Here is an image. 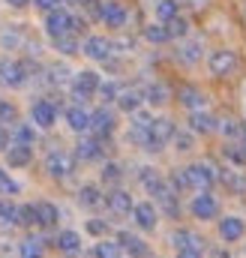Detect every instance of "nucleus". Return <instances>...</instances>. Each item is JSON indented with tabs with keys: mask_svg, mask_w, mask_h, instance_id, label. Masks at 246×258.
<instances>
[{
	"mask_svg": "<svg viewBox=\"0 0 246 258\" xmlns=\"http://www.w3.org/2000/svg\"><path fill=\"white\" fill-rule=\"evenodd\" d=\"M66 75H69V72H66L63 66H54V69H51V81H54V84H63V81H66Z\"/></svg>",
	"mask_w": 246,
	"mask_h": 258,
	"instance_id": "3c124183",
	"label": "nucleus"
},
{
	"mask_svg": "<svg viewBox=\"0 0 246 258\" xmlns=\"http://www.w3.org/2000/svg\"><path fill=\"white\" fill-rule=\"evenodd\" d=\"M90 132H93L96 138H108V135L114 132V114H111L108 108L93 111V114H90Z\"/></svg>",
	"mask_w": 246,
	"mask_h": 258,
	"instance_id": "f8f14e48",
	"label": "nucleus"
},
{
	"mask_svg": "<svg viewBox=\"0 0 246 258\" xmlns=\"http://www.w3.org/2000/svg\"><path fill=\"white\" fill-rule=\"evenodd\" d=\"M54 48L60 51L63 57H72V54H78V51H81V42L75 39V33H63V36L54 39Z\"/></svg>",
	"mask_w": 246,
	"mask_h": 258,
	"instance_id": "c756f323",
	"label": "nucleus"
},
{
	"mask_svg": "<svg viewBox=\"0 0 246 258\" xmlns=\"http://www.w3.org/2000/svg\"><path fill=\"white\" fill-rule=\"evenodd\" d=\"M144 102H150V105H165V102H168V87L159 84V81H153V84L144 90Z\"/></svg>",
	"mask_w": 246,
	"mask_h": 258,
	"instance_id": "7c9ffc66",
	"label": "nucleus"
},
{
	"mask_svg": "<svg viewBox=\"0 0 246 258\" xmlns=\"http://www.w3.org/2000/svg\"><path fill=\"white\" fill-rule=\"evenodd\" d=\"M207 69H210L216 78L231 75V72L237 69V51H234V48H216V51H210V57H207Z\"/></svg>",
	"mask_w": 246,
	"mask_h": 258,
	"instance_id": "f03ea898",
	"label": "nucleus"
},
{
	"mask_svg": "<svg viewBox=\"0 0 246 258\" xmlns=\"http://www.w3.org/2000/svg\"><path fill=\"white\" fill-rule=\"evenodd\" d=\"M120 177H123V171H120L117 162H108V165L102 168V180H105V183H117Z\"/></svg>",
	"mask_w": 246,
	"mask_h": 258,
	"instance_id": "79ce46f5",
	"label": "nucleus"
},
{
	"mask_svg": "<svg viewBox=\"0 0 246 258\" xmlns=\"http://www.w3.org/2000/svg\"><path fill=\"white\" fill-rule=\"evenodd\" d=\"M54 120H57V108L48 102V99H39V102H33V123L39 129H51L54 126Z\"/></svg>",
	"mask_w": 246,
	"mask_h": 258,
	"instance_id": "ddd939ff",
	"label": "nucleus"
},
{
	"mask_svg": "<svg viewBox=\"0 0 246 258\" xmlns=\"http://www.w3.org/2000/svg\"><path fill=\"white\" fill-rule=\"evenodd\" d=\"M138 180H141V183H144L147 189H153L156 183H162V177H159V171H156V168H150V165H144V168L138 171Z\"/></svg>",
	"mask_w": 246,
	"mask_h": 258,
	"instance_id": "58836bf2",
	"label": "nucleus"
},
{
	"mask_svg": "<svg viewBox=\"0 0 246 258\" xmlns=\"http://www.w3.org/2000/svg\"><path fill=\"white\" fill-rule=\"evenodd\" d=\"M162 24L168 27L171 39H186V36H189V21H186L183 15H177V18H171V21H162Z\"/></svg>",
	"mask_w": 246,
	"mask_h": 258,
	"instance_id": "473e14b6",
	"label": "nucleus"
},
{
	"mask_svg": "<svg viewBox=\"0 0 246 258\" xmlns=\"http://www.w3.org/2000/svg\"><path fill=\"white\" fill-rule=\"evenodd\" d=\"M24 81H27V63L0 57V84H6V87H21Z\"/></svg>",
	"mask_w": 246,
	"mask_h": 258,
	"instance_id": "0eeeda50",
	"label": "nucleus"
},
{
	"mask_svg": "<svg viewBox=\"0 0 246 258\" xmlns=\"http://www.w3.org/2000/svg\"><path fill=\"white\" fill-rule=\"evenodd\" d=\"M57 249L66 252V255L81 252V237H78V231H60V234H57Z\"/></svg>",
	"mask_w": 246,
	"mask_h": 258,
	"instance_id": "bb28decb",
	"label": "nucleus"
},
{
	"mask_svg": "<svg viewBox=\"0 0 246 258\" xmlns=\"http://www.w3.org/2000/svg\"><path fill=\"white\" fill-rule=\"evenodd\" d=\"M72 18H75V15H69L63 6L45 12V33H48L51 39H57L63 33H72Z\"/></svg>",
	"mask_w": 246,
	"mask_h": 258,
	"instance_id": "39448f33",
	"label": "nucleus"
},
{
	"mask_svg": "<svg viewBox=\"0 0 246 258\" xmlns=\"http://www.w3.org/2000/svg\"><path fill=\"white\" fill-rule=\"evenodd\" d=\"M18 225H24V228H30V225H39L36 204H21V207H18Z\"/></svg>",
	"mask_w": 246,
	"mask_h": 258,
	"instance_id": "72a5a7b5",
	"label": "nucleus"
},
{
	"mask_svg": "<svg viewBox=\"0 0 246 258\" xmlns=\"http://www.w3.org/2000/svg\"><path fill=\"white\" fill-rule=\"evenodd\" d=\"M33 138H36L33 126H27V123H18V126H15V141H18V144H33Z\"/></svg>",
	"mask_w": 246,
	"mask_h": 258,
	"instance_id": "a19ab883",
	"label": "nucleus"
},
{
	"mask_svg": "<svg viewBox=\"0 0 246 258\" xmlns=\"http://www.w3.org/2000/svg\"><path fill=\"white\" fill-rule=\"evenodd\" d=\"M18 252H21V258H42L45 255L42 240H36V237H24L21 246H18Z\"/></svg>",
	"mask_w": 246,
	"mask_h": 258,
	"instance_id": "2f4dec72",
	"label": "nucleus"
},
{
	"mask_svg": "<svg viewBox=\"0 0 246 258\" xmlns=\"http://www.w3.org/2000/svg\"><path fill=\"white\" fill-rule=\"evenodd\" d=\"M105 204H108V210L111 213H117V216H126V213H132V195L123 192V189H114V192L105 195Z\"/></svg>",
	"mask_w": 246,
	"mask_h": 258,
	"instance_id": "a211bd4d",
	"label": "nucleus"
},
{
	"mask_svg": "<svg viewBox=\"0 0 246 258\" xmlns=\"http://www.w3.org/2000/svg\"><path fill=\"white\" fill-rule=\"evenodd\" d=\"M171 243H174V249H201L204 252V240L195 231H189V228H177L174 237H171Z\"/></svg>",
	"mask_w": 246,
	"mask_h": 258,
	"instance_id": "412c9836",
	"label": "nucleus"
},
{
	"mask_svg": "<svg viewBox=\"0 0 246 258\" xmlns=\"http://www.w3.org/2000/svg\"><path fill=\"white\" fill-rule=\"evenodd\" d=\"M0 225H18V207L9 201H0Z\"/></svg>",
	"mask_w": 246,
	"mask_h": 258,
	"instance_id": "e433bc0d",
	"label": "nucleus"
},
{
	"mask_svg": "<svg viewBox=\"0 0 246 258\" xmlns=\"http://www.w3.org/2000/svg\"><path fill=\"white\" fill-rule=\"evenodd\" d=\"M141 102H144V93L141 90H135V87H129V90H120L117 93V105H120L123 111H138L141 108Z\"/></svg>",
	"mask_w": 246,
	"mask_h": 258,
	"instance_id": "b1692460",
	"label": "nucleus"
},
{
	"mask_svg": "<svg viewBox=\"0 0 246 258\" xmlns=\"http://www.w3.org/2000/svg\"><path fill=\"white\" fill-rule=\"evenodd\" d=\"M189 210H192L195 219L207 222V219H216V216H219V201H216V195H210V189H201V195L192 198Z\"/></svg>",
	"mask_w": 246,
	"mask_h": 258,
	"instance_id": "20e7f679",
	"label": "nucleus"
},
{
	"mask_svg": "<svg viewBox=\"0 0 246 258\" xmlns=\"http://www.w3.org/2000/svg\"><path fill=\"white\" fill-rule=\"evenodd\" d=\"M45 171H48L51 177L63 180V177H69V174L75 171V159H72L69 153H63V150H51L48 159H45Z\"/></svg>",
	"mask_w": 246,
	"mask_h": 258,
	"instance_id": "6e6552de",
	"label": "nucleus"
},
{
	"mask_svg": "<svg viewBox=\"0 0 246 258\" xmlns=\"http://www.w3.org/2000/svg\"><path fill=\"white\" fill-rule=\"evenodd\" d=\"M0 42H3V45H18L21 36H18V30H3V33H0Z\"/></svg>",
	"mask_w": 246,
	"mask_h": 258,
	"instance_id": "09e8293b",
	"label": "nucleus"
},
{
	"mask_svg": "<svg viewBox=\"0 0 246 258\" xmlns=\"http://www.w3.org/2000/svg\"><path fill=\"white\" fill-rule=\"evenodd\" d=\"M0 192H12V195L18 192V183H15V180H12L3 168H0Z\"/></svg>",
	"mask_w": 246,
	"mask_h": 258,
	"instance_id": "49530a36",
	"label": "nucleus"
},
{
	"mask_svg": "<svg viewBox=\"0 0 246 258\" xmlns=\"http://www.w3.org/2000/svg\"><path fill=\"white\" fill-rule=\"evenodd\" d=\"M108 231V225L102 222V219H87V234H93V237H102Z\"/></svg>",
	"mask_w": 246,
	"mask_h": 258,
	"instance_id": "a18cd8bd",
	"label": "nucleus"
},
{
	"mask_svg": "<svg viewBox=\"0 0 246 258\" xmlns=\"http://www.w3.org/2000/svg\"><path fill=\"white\" fill-rule=\"evenodd\" d=\"M189 129H192V132H198V135H210V132H216V129H219V120L201 108V111H192V114H189Z\"/></svg>",
	"mask_w": 246,
	"mask_h": 258,
	"instance_id": "dca6fc26",
	"label": "nucleus"
},
{
	"mask_svg": "<svg viewBox=\"0 0 246 258\" xmlns=\"http://www.w3.org/2000/svg\"><path fill=\"white\" fill-rule=\"evenodd\" d=\"M174 123L168 120V117H156L153 123H150V138H147V144H144V150H150V153H159L171 138H174Z\"/></svg>",
	"mask_w": 246,
	"mask_h": 258,
	"instance_id": "f257e3e1",
	"label": "nucleus"
},
{
	"mask_svg": "<svg viewBox=\"0 0 246 258\" xmlns=\"http://www.w3.org/2000/svg\"><path fill=\"white\" fill-rule=\"evenodd\" d=\"M102 0H81V9L87 15V21H102Z\"/></svg>",
	"mask_w": 246,
	"mask_h": 258,
	"instance_id": "c9c22d12",
	"label": "nucleus"
},
{
	"mask_svg": "<svg viewBox=\"0 0 246 258\" xmlns=\"http://www.w3.org/2000/svg\"><path fill=\"white\" fill-rule=\"evenodd\" d=\"M174 144H177L180 153H186V150H192L195 138H192V132H174Z\"/></svg>",
	"mask_w": 246,
	"mask_h": 258,
	"instance_id": "c03bdc74",
	"label": "nucleus"
},
{
	"mask_svg": "<svg viewBox=\"0 0 246 258\" xmlns=\"http://www.w3.org/2000/svg\"><path fill=\"white\" fill-rule=\"evenodd\" d=\"M144 39L153 42V45H162V42L171 39V33H168V27H165L162 21H156V24H147V27H144Z\"/></svg>",
	"mask_w": 246,
	"mask_h": 258,
	"instance_id": "c85d7f7f",
	"label": "nucleus"
},
{
	"mask_svg": "<svg viewBox=\"0 0 246 258\" xmlns=\"http://www.w3.org/2000/svg\"><path fill=\"white\" fill-rule=\"evenodd\" d=\"M177 258H201V249H177Z\"/></svg>",
	"mask_w": 246,
	"mask_h": 258,
	"instance_id": "603ef678",
	"label": "nucleus"
},
{
	"mask_svg": "<svg viewBox=\"0 0 246 258\" xmlns=\"http://www.w3.org/2000/svg\"><path fill=\"white\" fill-rule=\"evenodd\" d=\"M177 99H180V105L189 108V111H201V108H207V96L198 90V87H192V84H186L177 90Z\"/></svg>",
	"mask_w": 246,
	"mask_h": 258,
	"instance_id": "2eb2a0df",
	"label": "nucleus"
},
{
	"mask_svg": "<svg viewBox=\"0 0 246 258\" xmlns=\"http://www.w3.org/2000/svg\"><path fill=\"white\" fill-rule=\"evenodd\" d=\"M153 12H156V21H171L180 15V0H156Z\"/></svg>",
	"mask_w": 246,
	"mask_h": 258,
	"instance_id": "a878e982",
	"label": "nucleus"
},
{
	"mask_svg": "<svg viewBox=\"0 0 246 258\" xmlns=\"http://www.w3.org/2000/svg\"><path fill=\"white\" fill-rule=\"evenodd\" d=\"M63 0H33V6L36 9H42V12H51V9H57Z\"/></svg>",
	"mask_w": 246,
	"mask_h": 258,
	"instance_id": "8fccbe9b",
	"label": "nucleus"
},
{
	"mask_svg": "<svg viewBox=\"0 0 246 258\" xmlns=\"http://www.w3.org/2000/svg\"><path fill=\"white\" fill-rule=\"evenodd\" d=\"M117 93H120V87H117L114 81H105V84H99V96H102L105 102H114V99H117Z\"/></svg>",
	"mask_w": 246,
	"mask_h": 258,
	"instance_id": "37998d69",
	"label": "nucleus"
},
{
	"mask_svg": "<svg viewBox=\"0 0 246 258\" xmlns=\"http://www.w3.org/2000/svg\"><path fill=\"white\" fill-rule=\"evenodd\" d=\"M6 147H9V132H6V129L0 126V153H3Z\"/></svg>",
	"mask_w": 246,
	"mask_h": 258,
	"instance_id": "864d4df0",
	"label": "nucleus"
},
{
	"mask_svg": "<svg viewBox=\"0 0 246 258\" xmlns=\"http://www.w3.org/2000/svg\"><path fill=\"white\" fill-rule=\"evenodd\" d=\"M0 123H15V105L0 102Z\"/></svg>",
	"mask_w": 246,
	"mask_h": 258,
	"instance_id": "de8ad7c7",
	"label": "nucleus"
},
{
	"mask_svg": "<svg viewBox=\"0 0 246 258\" xmlns=\"http://www.w3.org/2000/svg\"><path fill=\"white\" fill-rule=\"evenodd\" d=\"M36 216H39V225H42V228H54L57 219H60V210H57L51 201H39V204H36Z\"/></svg>",
	"mask_w": 246,
	"mask_h": 258,
	"instance_id": "5701e85b",
	"label": "nucleus"
},
{
	"mask_svg": "<svg viewBox=\"0 0 246 258\" xmlns=\"http://www.w3.org/2000/svg\"><path fill=\"white\" fill-rule=\"evenodd\" d=\"M81 54L90 57V60H102V63H105V60L114 54V42L105 39V36H87V39L81 42Z\"/></svg>",
	"mask_w": 246,
	"mask_h": 258,
	"instance_id": "423d86ee",
	"label": "nucleus"
},
{
	"mask_svg": "<svg viewBox=\"0 0 246 258\" xmlns=\"http://www.w3.org/2000/svg\"><path fill=\"white\" fill-rule=\"evenodd\" d=\"M171 189H174V192H186V189H192V183H189V171H186V168H177V171L171 174Z\"/></svg>",
	"mask_w": 246,
	"mask_h": 258,
	"instance_id": "4c0bfd02",
	"label": "nucleus"
},
{
	"mask_svg": "<svg viewBox=\"0 0 246 258\" xmlns=\"http://www.w3.org/2000/svg\"><path fill=\"white\" fill-rule=\"evenodd\" d=\"M201 51H204V45H201V39H189V42H180V48H177V60L186 66L198 63L201 60Z\"/></svg>",
	"mask_w": 246,
	"mask_h": 258,
	"instance_id": "4be33fe9",
	"label": "nucleus"
},
{
	"mask_svg": "<svg viewBox=\"0 0 246 258\" xmlns=\"http://www.w3.org/2000/svg\"><path fill=\"white\" fill-rule=\"evenodd\" d=\"M78 204H81V207H90V210H93V207L105 204V198H102V192H99V189H96L93 183H87V186H81V189H78Z\"/></svg>",
	"mask_w": 246,
	"mask_h": 258,
	"instance_id": "cd10ccee",
	"label": "nucleus"
},
{
	"mask_svg": "<svg viewBox=\"0 0 246 258\" xmlns=\"http://www.w3.org/2000/svg\"><path fill=\"white\" fill-rule=\"evenodd\" d=\"M219 237H222L225 243L243 240L246 237V222L240 216H222V219H219Z\"/></svg>",
	"mask_w": 246,
	"mask_h": 258,
	"instance_id": "9d476101",
	"label": "nucleus"
},
{
	"mask_svg": "<svg viewBox=\"0 0 246 258\" xmlns=\"http://www.w3.org/2000/svg\"><path fill=\"white\" fill-rule=\"evenodd\" d=\"M117 243L123 246V252H129L132 258H147V255H150V249H147V243H144L141 237H135V234H129V231H120V237H117Z\"/></svg>",
	"mask_w": 246,
	"mask_h": 258,
	"instance_id": "6ab92c4d",
	"label": "nucleus"
},
{
	"mask_svg": "<svg viewBox=\"0 0 246 258\" xmlns=\"http://www.w3.org/2000/svg\"><path fill=\"white\" fill-rule=\"evenodd\" d=\"M189 171V183H192V189H210L213 183H216V168L213 165H207V162H195V165H189L186 168Z\"/></svg>",
	"mask_w": 246,
	"mask_h": 258,
	"instance_id": "1a4fd4ad",
	"label": "nucleus"
},
{
	"mask_svg": "<svg viewBox=\"0 0 246 258\" xmlns=\"http://www.w3.org/2000/svg\"><path fill=\"white\" fill-rule=\"evenodd\" d=\"M132 216H135V225L138 228H144V231H153L156 228V207L150 204V201H141V204H135L132 207Z\"/></svg>",
	"mask_w": 246,
	"mask_h": 258,
	"instance_id": "4468645a",
	"label": "nucleus"
},
{
	"mask_svg": "<svg viewBox=\"0 0 246 258\" xmlns=\"http://www.w3.org/2000/svg\"><path fill=\"white\" fill-rule=\"evenodd\" d=\"M123 246L120 243H111V240H102V243H96V258H120Z\"/></svg>",
	"mask_w": 246,
	"mask_h": 258,
	"instance_id": "f704fd0d",
	"label": "nucleus"
},
{
	"mask_svg": "<svg viewBox=\"0 0 246 258\" xmlns=\"http://www.w3.org/2000/svg\"><path fill=\"white\" fill-rule=\"evenodd\" d=\"M66 123H69V129H75V132H84V129H90V114L81 105H72L66 111Z\"/></svg>",
	"mask_w": 246,
	"mask_h": 258,
	"instance_id": "393cba45",
	"label": "nucleus"
},
{
	"mask_svg": "<svg viewBox=\"0 0 246 258\" xmlns=\"http://www.w3.org/2000/svg\"><path fill=\"white\" fill-rule=\"evenodd\" d=\"M102 21H105V27L120 30V27H126V21H129V12H126V6H123V3L108 0V3L102 6Z\"/></svg>",
	"mask_w": 246,
	"mask_h": 258,
	"instance_id": "9b49d317",
	"label": "nucleus"
},
{
	"mask_svg": "<svg viewBox=\"0 0 246 258\" xmlns=\"http://www.w3.org/2000/svg\"><path fill=\"white\" fill-rule=\"evenodd\" d=\"M222 183H225L228 189H234V192H243V189H246L240 171H225V174H222Z\"/></svg>",
	"mask_w": 246,
	"mask_h": 258,
	"instance_id": "ea45409f",
	"label": "nucleus"
},
{
	"mask_svg": "<svg viewBox=\"0 0 246 258\" xmlns=\"http://www.w3.org/2000/svg\"><path fill=\"white\" fill-rule=\"evenodd\" d=\"M210 258H231V255H228V252H222V249H213V252H210Z\"/></svg>",
	"mask_w": 246,
	"mask_h": 258,
	"instance_id": "6e6d98bb",
	"label": "nucleus"
},
{
	"mask_svg": "<svg viewBox=\"0 0 246 258\" xmlns=\"http://www.w3.org/2000/svg\"><path fill=\"white\" fill-rule=\"evenodd\" d=\"M6 3H9V6H12V9H24V6H27V3H30V0H6Z\"/></svg>",
	"mask_w": 246,
	"mask_h": 258,
	"instance_id": "5fc2aeb1",
	"label": "nucleus"
},
{
	"mask_svg": "<svg viewBox=\"0 0 246 258\" xmlns=\"http://www.w3.org/2000/svg\"><path fill=\"white\" fill-rule=\"evenodd\" d=\"M6 162H9L12 168H24V165H30V162H33V147L15 141L12 147H6Z\"/></svg>",
	"mask_w": 246,
	"mask_h": 258,
	"instance_id": "f3484780",
	"label": "nucleus"
},
{
	"mask_svg": "<svg viewBox=\"0 0 246 258\" xmlns=\"http://www.w3.org/2000/svg\"><path fill=\"white\" fill-rule=\"evenodd\" d=\"M75 156L81 162H93L102 156V138H81L78 147H75Z\"/></svg>",
	"mask_w": 246,
	"mask_h": 258,
	"instance_id": "aec40b11",
	"label": "nucleus"
},
{
	"mask_svg": "<svg viewBox=\"0 0 246 258\" xmlns=\"http://www.w3.org/2000/svg\"><path fill=\"white\" fill-rule=\"evenodd\" d=\"M99 72H93V69H81V72H75V78H72V93H75V99L78 102H84V99H90L93 93H99Z\"/></svg>",
	"mask_w": 246,
	"mask_h": 258,
	"instance_id": "7ed1b4c3",
	"label": "nucleus"
}]
</instances>
